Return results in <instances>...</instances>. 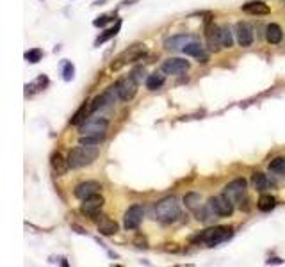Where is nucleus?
I'll use <instances>...</instances> for the list:
<instances>
[{
	"label": "nucleus",
	"mask_w": 285,
	"mask_h": 267,
	"mask_svg": "<svg viewBox=\"0 0 285 267\" xmlns=\"http://www.w3.org/2000/svg\"><path fill=\"white\" fill-rule=\"evenodd\" d=\"M265 40L269 41L271 44H278L284 40V30L278 23H269L265 29Z\"/></svg>",
	"instance_id": "19"
},
{
	"label": "nucleus",
	"mask_w": 285,
	"mask_h": 267,
	"mask_svg": "<svg viewBox=\"0 0 285 267\" xmlns=\"http://www.w3.org/2000/svg\"><path fill=\"white\" fill-rule=\"evenodd\" d=\"M155 216L161 222L169 224L180 216V205L177 196H166L161 201L155 203Z\"/></svg>",
	"instance_id": "3"
},
{
	"label": "nucleus",
	"mask_w": 285,
	"mask_h": 267,
	"mask_svg": "<svg viewBox=\"0 0 285 267\" xmlns=\"http://www.w3.org/2000/svg\"><path fill=\"white\" fill-rule=\"evenodd\" d=\"M89 114H93L91 112V107H89V102H84V105L80 107L77 112L73 114V118H71V121L70 123L71 125H82L86 119L89 118Z\"/></svg>",
	"instance_id": "22"
},
{
	"label": "nucleus",
	"mask_w": 285,
	"mask_h": 267,
	"mask_svg": "<svg viewBox=\"0 0 285 267\" xmlns=\"http://www.w3.org/2000/svg\"><path fill=\"white\" fill-rule=\"evenodd\" d=\"M269 171L273 175H278V177L285 175V158L284 157L273 158V160H271V164H269Z\"/></svg>",
	"instance_id": "26"
},
{
	"label": "nucleus",
	"mask_w": 285,
	"mask_h": 267,
	"mask_svg": "<svg viewBox=\"0 0 285 267\" xmlns=\"http://www.w3.org/2000/svg\"><path fill=\"white\" fill-rule=\"evenodd\" d=\"M192 41H196L194 36L178 34V36H173V38L164 41V46H166V50H169V52H177V50H184L187 44L192 43Z\"/></svg>",
	"instance_id": "16"
},
{
	"label": "nucleus",
	"mask_w": 285,
	"mask_h": 267,
	"mask_svg": "<svg viewBox=\"0 0 285 267\" xmlns=\"http://www.w3.org/2000/svg\"><path fill=\"white\" fill-rule=\"evenodd\" d=\"M257 207H259V210H262V212H271V210L276 207V198L275 196H271V194H262L261 198H259Z\"/></svg>",
	"instance_id": "24"
},
{
	"label": "nucleus",
	"mask_w": 285,
	"mask_h": 267,
	"mask_svg": "<svg viewBox=\"0 0 285 267\" xmlns=\"http://www.w3.org/2000/svg\"><path fill=\"white\" fill-rule=\"evenodd\" d=\"M221 43L225 48H232L234 46V34H232V29L228 25L221 27Z\"/></svg>",
	"instance_id": "30"
},
{
	"label": "nucleus",
	"mask_w": 285,
	"mask_h": 267,
	"mask_svg": "<svg viewBox=\"0 0 285 267\" xmlns=\"http://www.w3.org/2000/svg\"><path fill=\"white\" fill-rule=\"evenodd\" d=\"M144 55H146V48H144V44H141V43L130 44L125 52L119 54V57H116V61L111 65V69H113V71H118V69H121L125 65L132 63V61H139L141 57H144Z\"/></svg>",
	"instance_id": "5"
},
{
	"label": "nucleus",
	"mask_w": 285,
	"mask_h": 267,
	"mask_svg": "<svg viewBox=\"0 0 285 267\" xmlns=\"http://www.w3.org/2000/svg\"><path fill=\"white\" fill-rule=\"evenodd\" d=\"M184 203L187 205V208L191 210L194 216H196V219H200V221H209L211 219V216L214 212L211 210V207H209V203H203L202 196L198 193H189L184 196Z\"/></svg>",
	"instance_id": "4"
},
{
	"label": "nucleus",
	"mask_w": 285,
	"mask_h": 267,
	"mask_svg": "<svg viewBox=\"0 0 285 267\" xmlns=\"http://www.w3.org/2000/svg\"><path fill=\"white\" fill-rule=\"evenodd\" d=\"M251 182H253L257 191H265V189L269 187V180H267V177L264 173H255L253 178H251Z\"/></svg>",
	"instance_id": "27"
},
{
	"label": "nucleus",
	"mask_w": 285,
	"mask_h": 267,
	"mask_svg": "<svg viewBox=\"0 0 285 267\" xmlns=\"http://www.w3.org/2000/svg\"><path fill=\"white\" fill-rule=\"evenodd\" d=\"M105 135H80L79 143L80 144H86V146H96L103 141Z\"/></svg>",
	"instance_id": "32"
},
{
	"label": "nucleus",
	"mask_w": 285,
	"mask_h": 267,
	"mask_svg": "<svg viewBox=\"0 0 285 267\" xmlns=\"http://www.w3.org/2000/svg\"><path fill=\"white\" fill-rule=\"evenodd\" d=\"M47 86H48V79H47L45 75H40V77H38L34 82H30V84L25 86V94L29 96V94H32V93H38V91L45 89Z\"/></svg>",
	"instance_id": "21"
},
{
	"label": "nucleus",
	"mask_w": 285,
	"mask_h": 267,
	"mask_svg": "<svg viewBox=\"0 0 285 267\" xmlns=\"http://www.w3.org/2000/svg\"><path fill=\"white\" fill-rule=\"evenodd\" d=\"M267 264H284V260H280V258H269Z\"/></svg>",
	"instance_id": "35"
},
{
	"label": "nucleus",
	"mask_w": 285,
	"mask_h": 267,
	"mask_svg": "<svg viewBox=\"0 0 285 267\" xmlns=\"http://www.w3.org/2000/svg\"><path fill=\"white\" fill-rule=\"evenodd\" d=\"M100 189H102V185H100L96 180H86V182L79 183V185L73 189V194H75V198L86 200V198H89V196H93V194H98Z\"/></svg>",
	"instance_id": "13"
},
{
	"label": "nucleus",
	"mask_w": 285,
	"mask_h": 267,
	"mask_svg": "<svg viewBox=\"0 0 285 267\" xmlns=\"http://www.w3.org/2000/svg\"><path fill=\"white\" fill-rule=\"evenodd\" d=\"M144 219V208L141 205H132L123 216V224L127 230H138Z\"/></svg>",
	"instance_id": "9"
},
{
	"label": "nucleus",
	"mask_w": 285,
	"mask_h": 267,
	"mask_svg": "<svg viewBox=\"0 0 285 267\" xmlns=\"http://www.w3.org/2000/svg\"><path fill=\"white\" fill-rule=\"evenodd\" d=\"M234 235V230L230 226H214L209 230H203L200 235L192 237V243L196 244H205V246H217V244L225 243Z\"/></svg>",
	"instance_id": "2"
},
{
	"label": "nucleus",
	"mask_w": 285,
	"mask_h": 267,
	"mask_svg": "<svg viewBox=\"0 0 285 267\" xmlns=\"http://www.w3.org/2000/svg\"><path fill=\"white\" fill-rule=\"evenodd\" d=\"M109 22H113V16L102 15V16H98V18L93 22V25H95V27H103V25H107Z\"/></svg>",
	"instance_id": "34"
},
{
	"label": "nucleus",
	"mask_w": 285,
	"mask_h": 267,
	"mask_svg": "<svg viewBox=\"0 0 285 267\" xmlns=\"http://www.w3.org/2000/svg\"><path fill=\"white\" fill-rule=\"evenodd\" d=\"M164 75L161 73H152V75H148L146 77V88L150 89V91H155V89H161V86L164 84Z\"/></svg>",
	"instance_id": "25"
},
{
	"label": "nucleus",
	"mask_w": 285,
	"mask_h": 267,
	"mask_svg": "<svg viewBox=\"0 0 285 267\" xmlns=\"http://www.w3.org/2000/svg\"><path fill=\"white\" fill-rule=\"evenodd\" d=\"M109 121L105 118H91L89 116L82 125H79L80 135H105Z\"/></svg>",
	"instance_id": "6"
},
{
	"label": "nucleus",
	"mask_w": 285,
	"mask_h": 267,
	"mask_svg": "<svg viewBox=\"0 0 285 267\" xmlns=\"http://www.w3.org/2000/svg\"><path fill=\"white\" fill-rule=\"evenodd\" d=\"M100 152L96 146H86V144H80L77 148L70 150L68 154V166L71 169H79L84 166H89L93 164L96 158H98Z\"/></svg>",
	"instance_id": "1"
},
{
	"label": "nucleus",
	"mask_w": 285,
	"mask_h": 267,
	"mask_svg": "<svg viewBox=\"0 0 285 267\" xmlns=\"http://www.w3.org/2000/svg\"><path fill=\"white\" fill-rule=\"evenodd\" d=\"M184 52H186L187 55H192V57H203V46L198 41H192V43H189L184 48Z\"/></svg>",
	"instance_id": "31"
},
{
	"label": "nucleus",
	"mask_w": 285,
	"mask_h": 267,
	"mask_svg": "<svg viewBox=\"0 0 285 267\" xmlns=\"http://www.w3.org/2000/svg\"><path fill=\"white\" fill-rule=\"evenodd\" d=\"M242 11L248 13V15H255V16H261V15H269L271 9L269 5L261 2V0H253V2H248V4L242 5Z\"/></svg>",
	"instance_id": "17"
},
{
	"label": "nucleus",
	"mask_w": 285,
	"mask_h": 267,
	"mask_svg": "<svg viewBox=\"0 0 285 267\" xmlns=\"http://www.w3.org/2000/svg\"><path fill=\"white\" fill-rule=\"evenodd\" d=\"M246 189H248V182H246L244 178H236V180H232L230 183H226L225 193L223 194H225L232 203H237V201H241L242 196L246 194Z\"/></svg>",
	"instance_id": "8"
},
{
	"label": "nucleus",
	"mask_w": 285,
	"mask_h": 267,
	"mask_svg": "<svg viewBox=\"0 0 285 267\" xmlns=\"http://www.w3.org/2000/svg\"><path fill=\"white\" fill-rule=\"evenodd\" d=\"M50 166H52V169H54L57 175H64L70 169L68 158H64L59 152H54V154H52V157H50Z\"/></svg>",
	"instance_id": "18"
},
{
	"label": "nucleus",
	"mask_w": 285,
	"mask_h": 267,
	"mask_svg": "<svg viewBox=\"0 0 285 267\" xmlns=\"http://www.w3.org/2000/svg\"><path fill=\"white\" fill-rule=\"evenodd\" d=\"M118 230H119L118 222L113 221V219L107 218V216H103L98 221V232L102 233V235H114Z\"/></svg>",
	"instance_id": "20"
},
{
	"label": "nucleus",
	"mask_w": 285,
	"mask_h": 267,
	"mask_svg": "<svg viewBox=\"0 0 285 267\" xmlns=\"http://www.w3.org/2000/svg\"><path fill=\"white\" fill-rule=\"evenodd\" d=\"M103 207V198L100 194H93V196H89V198L82 200V205H80V212L86 214L88 218L91 219H96L98 216L100 208Z\"/></svg>",
	"instance_id": "11"
},
{
	"label": "nucleus",
	"mask_w": 285,
	"mask_h": 267,
	"mask_svg": "<svg viewBox=\"0 0 285 267\" xmlns=\"http://www.w3.org/2000/svg\"><path fill=\"white\" fill-rule=\"evenodd\" d=\"M236 38L239 41L241 46H251L253 43V29H251L250 23H246V22H239L236 25Z\"/></svg>",
	"instance_id": "15"
},
{
	"label": "nucleus",
	"mask_w": 285,
	"mask_h": 267,
	"mask_svg": "<svg viewBox=\"0 0 285 267\" xmlns=\"http://www.w3.org/2000/svg\"><path fill=\"white\" fill-rule=\"evenodd\" d=\"M119 29H121V22L118 20V23L114 25V27H111V29H107V30H103L102 34H100L98 38L95 40V46H100L102 43H105V41H109L111 38H114V36L119 32Z\"/></svg>",
	"instance_id": "23"
},
{
	"label": "nucleus",
	"mask_w": 285,
	"mask_h": 267,
	"mask_svg": "<svg viewBox=\"0 0 285 267\" xmlns=\"http://www.w3.org/2000/svg\"><path fill=\"white\" fill-rule=\"evenodd\" d=\"M130 77H132L138 84H141L142 80H146V69L142 68V66H136V68L130 71Z\"/></svg>",
	"instance_id": "33"
},
{
	"label": "nucleus",
	"mask_w": 285,
	"mask_h": 267,
	"mask_svg": "<svg viewBox=\"0 0 285 267\" xmlns=\"http://www.w3.org/2000/svg\"><path fill=\"white\" fill-rule=\"evenodd\" d=\"M189 69V63L184 59H178V57H173V59L164 61L163 65V73L166 75H182Z\"/></svg>",
	"instance_id": "14"
},
{
	"label": "nucleus",
	"mask_w": 285,
	"mask_h": 267,
	"mask_svg": "<svg viewBox=\"0 0 285 267\" xmlns=\"http://www.w3.org/2000/svg\"><path fill=\"white\" fill-rule=\"evenodd\" d=\"M209 207L214 212V216H223V218H228L234 214V203L226 198L225 194H219V196H212L209 200Z\"/></svg>",
	"instance_id": "7"
},
{
	"label": "nucleus",
	"mask_w": 285,
	"mask_h": 267,
	"mask_svg": "<svg viewBox=\"0 0 285 267\" xmlns=\"http://www.w3.org/2000/svg\"><path fill=\"white\" fill-rule=\"evenodd\" d=\"M24 57H25V61H27V63H30V65H36V63H40L41 57H43V50H41V48H30V50H27V52H25Z\"/></svg>",
	"instance_id": "28"
},
{
	"label": "nucleus",
	"mask_w": 285,
	"mask_h": 267,
	"mask_svg": "<svg viewBox=\"0 0 285 267\" xmlns=\"http://www.w3.org/2000/svg\"><path fill=\"white\" fill-rule=\"evenodd\" d=\"M116 89H118V96L123 100V102H128V100H132L138 93V82L128 75L127 79H121L119 82H116Z\"/></svg>",
	"instance_id": "10"
},
{
	"label": "nucleus",
	"mask_w": 285,
	"mask_h": 267,
	"mask_svg": "<svg viewBox=\"0 0 285 267\" xmlns=\"http://www.w3.org/2000/svg\"><path fill=\"white\" fill-rule=\"evenodd\" d=\"M61 75H63V79L66 80V82H70L75 75V66L71 65L70 61H63V63H61Z\"/></svg>",
	"instance_id": "29"
},
{
	"label": "nucleus",
	"mask_w": 285,
	"mask_h": 267,
	"mask_svg": "<svg viewBox=\"0 0 285 267\" xmlns=\"http://www.w3.org/2000/svg\"><path fill=\"white\" fill-rule=\"evenodd\" d=\"M205 40H207V46L212 50V52H217L221 48V27H217L216 23H209L205 29Z\"/></svg>",
	"instance_id": "12"
}]
</instances>
